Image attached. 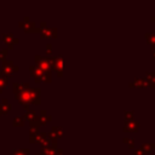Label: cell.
Here are the masks:
<instances>
[{"label": "cell", "mask_w": 155, "mask_h": 155, "mask_svg": "<svg viewBox=\"0 0 155 155\" xmlns=\"http://www.w3.org/2000/svg\"><path fill=\"white\" fill-rule=\"evenodd\" d=\"M2 70L6 73V74H11V73H13L15 70H17V67H13V64H12V62H7V61H5V62H2Z\"/></svg>", "instance_id": "cell-1"}, {"label": "cell", "mask_w": 155, "mask_h": 155, "mask_svg": "<svg viewBox=\"0 0 155 155\" xmlns=\"http://www.w3.org/2000/svg\"><path fill=\"white\" fill-rule=\"evenodd\" d=\"M138 122H136V121H127L126 122V126H125V131H137L138 130Z\"/></svg>", "instance_id": "cell-2"}, {"label": "cell", "mask_w": 155, "mask_h": 155, "mask_svg": "<svg viewBox=\"0 0 155 155\" xmlns=\"http://www.w3.org/2000/svg\"><path fill=\"white\" fill-rule=\"evenodd\" d=\"M4 41L7 42L8 47H12V45H13L15 42H17V39H16L12 34H5V35H4Z\"/></svg>", "instance_id": "cell-3"}, {"label": "cell", "mask_w": 155, "mask_h": 155, "mask_svg": "<svg viewBox=\"0 0 155 155\" xmlns=\"http://www.w3.org/2000/svg\"><path fill=\"white\" fill-rule=\"evenodd\" d=\"M24 122V117L23 116H16L13 120V126H22Z\"/></svg>", "instance_id": "cell-4"}, {"label": "cell", "mask_w": 155, "mask_h": 155, "mask_svg": "<svg viewBox=\"0 0 155 155\" xmlns=\"http://www.w3.org/2000/svg\"><path fill=\"white\" fill-rule=\"evenodd\" d=\"M6 84H7V78H6V76H4V75L0 73V91H1V88H2V87H5V86H6Z\"/></svg>", "instance_id": "cell-5"}, {"label": "cell", "mask_w": 155, "mask_h": 155, "mask_svg": "<svg viewBox=\"0 0 155 155\" xmlns=\"http://www.w3.org/2000/svg\"><path fill=\"white\" fill-rule=\"evenodd\" d=\"M27 117L33 121V120L36 119V113H35L34 110H27Z\"/></svg>", "instance_id": "cell-6"}, {"label": "cell", "mask_w": 155, "mask_h": 155, "mask_svg": "<svg viewBox=\"0 0 155 155\" xmlns=\"http://www.w3.org/2000/svg\"><path fill=\"white\" fill-rule=\"evenodd\" d=\"M140 150L147 154V153H149V151L151 150V147H150V144H147V143H145V144L142 145V149H140Z\"/></svg>", "instance_id": "cell-7"}, {"label": "cell", "mask_w": 155, "mask_h": 155, "mask_svg": "<svg viewBox=\"0 0 155 155\" xmlns=\"http://www.w3.org/2000/svg\"><path fill=\"white\" fill-rule=\"evenodd\" d=\"M6 54H7V51H6V50L0 51V59H4V58L6 57Z\"/></svg>", "instance_id": "cell-8"}, {"label": "cell", "mask_w": 155, "mask_h": 155, "mask_svg": "<svg viewBox=\"0 0 155 155\" xmlns=\"http://www.w3.org/2000/svg\"><path fill=\"white\" fill-rule=\"evenodd\" d=\"M28 149H25V150H17V151H15V155H27V154H24V151H27Z\"/></svg>", "instance_id": "cell-9"}, {"label": "cell", "mask_w": 155, "mask_h": 155, "mask_svg": "<svg viewBox=\"0 0 155 155\" xmlns=\"http://www.w3.org/2000/svg\"><path fill=\"white\" fill-rule=\"evenodd\" d=\"M126 115H127V116H126L127 119H130V117L132 119V115H133V113H132V111H131V113H130V111H126Z\"/></svg>", "instance_id": "cell-10"}, {"label": "cell", "mask_w": 155, "mask_h": 155, "mask_svg": "<svg viewBox=\"0 0 155 155\" xmlns=\"http://www.w3.org/2000/svg\"><path fill=\"white\" fill-rule=\"evenodd\" d=\"M142 154H143V151H142L140 149H137L136 153H134V155H142Z\"/></svg>", "instance_id": "cell-11"}]
</instances>
